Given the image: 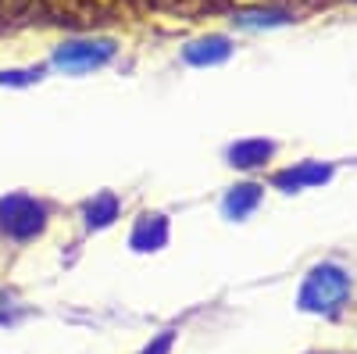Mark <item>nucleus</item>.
<instances>
[{
	"label": "nucleus",
	"mask_w": 357,
	"mask_h": 354,
	"mask_svg": "<svg viewBox=\"0 0 357 354\" xmlns=\"http://www.w3.org/2000/svg\"><path fill=\"white\" fill-rule=\"evenodd\" d=\"M350 293V279L333 269V265H321V269H314L304 283V293H301V304L307 311H336Z\"/></svg>",
	"instance_id": "nucleus-1"
},
{
	"label": "nucleus",
	"mask_w": 357,
	"mask_h": 354,
	"mask_svg": "<svg viewBox=\"0 0 357 354\" xmlns=\"http://www.w3.org/2000/svg\"><path fill=\"white\" fill-rule=\"evenodd\" d=\"M47 8L54 15H61V22H107L114 15V0H47Z\"/></svg>",
	"instance_id": "nucleus-3"
},
{
	"label": "nucleus",
	"mask_w": 357,
	"mask_h": 354,
	"mask_svg": "<svg viewBox=\"0 0 357 354\" xmlns=\"http://www.w3.org/2000/svg\"><path fill=\"white\" fill-rule=\"evenodd\" d=\"M33 11V0H0V22H22Z\"/></svg>",
	"instance_id": "nucleus-9"
},
{
	"label": "nucleus",
	"mask_w": 357,
	"mask_h": 354,
	"mask_svg": "<svg viewBox=\"0 0 357 354\" xmlns=\"http://www.w3.org/2000/svg\"><path fill=\"white\" fill-rule=\"evenodd\" d=\"M4 226L11 236H18V240H25V236H33L43 229V208L25 197H11L4 204Z\"/></svg>",
	"instance_id": "nucleus-2"
},
{
	"label": "nucleus",
	"mask_w": 357,
	"mask_h": 354,
	"mask_svg": "<svg viewBox=\"0 0 357 354\" xmlns=\"http://www.w3.org/2000/svg\"><path fill=\"white\" fill-rule=\"evenodd\" d=\"M111 57V43H68L57 50V65L65 72H86V68H97Z\"/></svg>",
	"instance_id": "nucleus-4"
},
{
	"label": "nucleus",
	"mask_w": 357,
	"mask_h": 354,
	"mask_svg": "<svg viewBox=\"0 0 357 354\" xmlns=\"http://www.w3.org/2000/svg\"><path fill=\"white\" fill-rule=\"evenodd\" d=\"M111 215H114V197H104L100 208H89V222H97V226L111 222Z\"/></svg>",
	"instance_id": "nucleus-10"
},
{
	"label": "nucleus",
	"mask_w": 357,
	"mask_h": 354,
	"mask_svg": "<svg viewBox=\"0 0 357 354\" xmlns=\"http://www.w3.org/2000/svg\"><path fill=\"white\" fill-rule=\"evenodd\" d=\"M229 54V47H225V40H204V43H197V47H190L186 50V57L190 61H215V57H225Z\"/></svg>",
	"instance_id": "nucleus-8"
},
{
	"label": "nucleus",
	"mask_w": 357,
	"mask_h": 354,
	"mask_svg": "<svg viewBox=\"0 0 357 354\" xmlns=\"http://www.w3.org/2000/svg\"><path fill=\"white\" fill-rule=\"evenodd\" d=\"M321 179H329V168H321V165H304V168H289L282 175H275V183L279 186H307V183H321Z\"/></svg>",
	"instance_id": "nucleus-5"
},
{
	"label": "nucleus",
	"mask_w": 357,
	"mask_h": 354,
	"mask_svg": "<svg viewBox=\"0 0 357 354\" xmlns=\"http://www.w3.org/2000/svg\"><path fill=\"white\" fill-rule=\"evenodd\" d=\"M257 200H261V190H257V186H240L236 193L225 197V212H229L232 219H243L250 208H257Z\"/></svg>",
	"instance_id": "nucleus-7"
},
{
	"label": "nucleus",
	"mask_w": 357,
	"mask_h": 354,
	"mask_svg": "<svg viewBox=\"0 0 357 354\" xmlns=\"http://www.w3.org/2000/svg\"><path fill=\"white\" fill-rule=\"evenodd\" d=\"M268 154H272V143H264V140H254V143H240V147H232V165H240V168H250V165H261Z\"/></svg>",
	"instance_id": "nucleus-6"
}]
</instances>
